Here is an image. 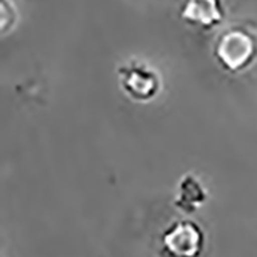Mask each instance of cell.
Instances as JSON below:
<instances>
[{"instance_id":"6da1fadb","label":"cell","mask_w":257,"mask_h":257,"mask_svg":"<svg viewBox=\"0 0 257 257\" xmlns=\"http://www.w3.org/2000/svg\"><path fill=\"white\" fill-rule=\"evenodd\" d=\"M214 57L225 71H243L257 57V36L240 27L229 28L216 40Z\"/></svg>"},{"instance_id":"7a4b0ae2","label":"cell","mask_w":257,"mask_h":257,"mask_svg":"<svg viewBox=\"0 0 257 257\" xmlns=\"http://www.w3.org/2000/svg\"><path fill=\"white\" fill-rule=\"evenodd\" d=\"M160 242L168 257H200L205 248V232L193 220H176L163 231Z\"/></svg>"},{"instance_id":"3957f363","label":"cell","mask_w":257,"mask_h":257,"mask_svg":"<svg viewBox=\"0 0 257 257\" xmlns=\"http://www.w3.org/2000/svg\"><path fill=\"white\" fill-rule=\"evenodd\" d=\"M120 86L126 96L136 102H148L157 96L160 89V77L153 68L144 63L133 62L117 68Z\"/></svg>"},{"instance_id":"277c9868","label":"cell","mask_w":257,"mask_h":257,"mask_svg":"<svg viewBox=\"0 0 257 257\" xmlns=\"http://www.w3.org/2000/svg\"><path fill=\"white\" fill-rule=\"evenodd\" d=\"M180 17L193 27L209 30L223 22L225 10L219 0H190L183 5Z\"/></svg>"},{"instance_id":"5b68a950","label":"cell","mask_w":257,"mask_h":257,"mask_svg":"<svg viewBox=\"0 0 257 257\" xmlns=\"http://www.w3.org/2000/svg\"><path fill=\"white\" fill-rule=\"evenodd\" d=\"M208 194L205 186L194 174H185L177 183V196L174 199V206L180 211L191 214L206 202Z\"/></svg>"}]
</instances>
